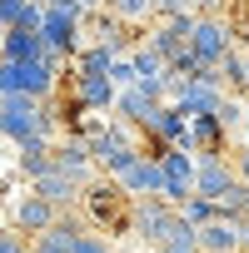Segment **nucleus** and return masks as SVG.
Listing matches in <instances>:
<instances>
[{
    "label": "nucleus",
    "mask_w": 249,
    "mask_h": 253,
    "mask_svg": "<svg viewBox=\"0 0 249 253\" xmlns=\"http://www.w3.org/2000/svg\"><path fill=\"white\" fill-rule=\"evenodd\" d=\"M70 65V55L45 50L40 60H5L0 65V89L5 94H35V99H55L60 94V70Z\"/></svg>",
    "instance_id": "1"
},
{
    "label": "nucleus",
    "mask_w": 249,
    "mask_h": 253,
    "mask_svg": "<svg viewBox=\"0 0 249 253\" xmlns=\"http://www.w3.org/2000/svg\"><path fill=\"white\" fill-rule=\"evenodd\" d=\"M60 213H65V209H55V204H50L45 194H35V189H25L20 199H5V223L20 228V233H30V238L45 233V228H55Z\"/></svg>",
    "instance_id": "2"
},
{
    "label": "nucleus",
    "mask_w": 249,
    "mask_h": 253,
    "mask_svg": "<svg viewBox=\"0 0 249 253\" xmlns=\"http://www.w3.org/2000/svg\"><path fill=\"white\" fill-rule=\"evenodd\" d=\"M189 50L199 55L204 70H219L224 55L234 50V25L219 20V15H199V25H194V35H189Z\"/></svg>",
    "instance_id": "3"
},
{
    "label": "nucleus",
    "mask_w": 249,
    "mask_h": 253,
    "mask_svg": "<svg viewBox=\"0 0 249 253\" xmlns=\"http://www.w3.org/2000/svg\"><path fill=\"white\" fill-rule=\"evenodd\" d=\"M170 99L194 119V114H219V104L229 99V89H224V80H175L170 84Z\"/></svg>",
    "instance_id": "4"
},
{
    "label": "nucleus",
    "mask_w": 249,
    "mask_h": 253,
    "mask_svg": "<svg viewBox=\"0 0 249 253\" xmlns=\"http://www.w3.org/2000/svg\"><path fill=\"white\" fill-rule=\"evenodd\" d=\"M239 184V169H234V154H219V149H209V154H199V179H194V194H204V199H224L229 189Z\"/></svg>",
    "instance_id": "5"
},
{
    "label": "nucleus",
    "mask_w": 249,
    "mask_h": 253,
    "mask_svg": "<svg viewBox=\"0 0 249 253\" xmlns=\"http://www.w3.org/2000/svg\"><path fill=\"white\" fill-rule=\"evenodd\" d=\"M175 204L170 199H135V213H130V223H135V238H145V243H165V233H170V223H175Z\"/></svg>",
    "instance_id": "6"
},
{
    "label": "nucleus",
    "mask_w": 249,
    "mask_h": 253,
    "mask_svg": "<svg viewBox=\"0 0 249 253\" xmlns=\"http://www.w3.org/2000/svg\"><path fill=\"white\" fill-rule=\"evenodd\" d=\"M55 169L60 174H70L75 184H95L105 169L95 164V154H90V144L80 139V134H65L60 144H55Z\"/></svg>",
    "instance_id": "7"
},
{
    "label": "nucleus",
    "mask_w": 249,
    "mask_h": 253,
    "mask_svg": "<svg viewBox=\"0 0 249 253\" xmlns=\"http://www.w3.org/2000/svg\"><path fill=\"white\" fill-rule=\"evenodd\" d=\"M120 184H124V194L130 199H165V184H170V174H165V159H155V154H140V164L130 169V174H120Z\"/></svg>",
    "instance_id": "8"
},
{
    "label": "nucleus",
    "mask_w": 249,
    "mask_h": 253,
    "mask_svg": "<svg viewBox=\"0 0 249 253\" xmlns=\"http://www.w3.org/2000/svg\"><path fill=\"white\" fill-rule=\"evenodd\" d=\"M145 134H150V139H165V144H189V114H185L175 99H165V104H155V114L145 119Z\"/></svg>",
    "instance_id": "9"
},
{
    "label": "nucleus",
    "mask_w": 249,
    "mask_h": 253,
    "mask_svg": "<svg viewBox=\"0 0 249 253\" xmlns=\"http://www.w3.org/2000/svg\"><path fill=\"white\" fill-rule=\"evenodd\" d=\"M199 248H204V253H244V218L219 213L214 223L199 228Z\"/></svg>",
    "instance_id": "10"
},
{
    "label": "nucleus",
    "mask_w": 249,
    "mask_h": 253,
    "mask_svg": "<svg viewBox=\"0 0 249 253\" xmlns=\"http://www.w3.org/2000/svg\"><path fill=\"white\" fill-rule=\"evenodd\" d=\"M75 94H80L90 109H105V114H115L120 84H115V75H75Z\"/></svg>",
    "instance_id": "11"
},
{
    "label": "nucleus",
    "mask_w": 249,
    "mask_h": 253,
    "mask_svg": "<svg viewBox=\"0 0 249 253\" xmlns=\"http://www.w3.org/2000/svg\"><path fill=\"white\" fill-rule=\"evenodd\" d=\"M30 189H35V194H45L55 209H75V204H85V184H75V179H70V174H60V169H50V174H45V179H35Z\"/></svg>",
    "instance_id": "12"
},
{
    "label": "nucleus",
    "mask_w": 249,
    "mask_h": 253,
    "mask_svg": "<svg viewBox=\"0 0 249 253\" xmlns=\"http://www.w3.org/2000/svg\"><path fill=\"white\" fill-rule=\"evenodd\" d=\"M0 50H5V60H40L50 45H45V35H40V30L10 25V30H5V45H0Z\"/></svg>",
    "instance_id": "13"
},
{
    "label": "nucleus",
    "mask_w": 249,
    "mask_h": 253,
    "mask_svg": "<svg viewBox=\"0 0 249 253\" xmlns=\"http://www.w3.org/2000/svg\"><path fill=\"white\" fill-rule=\"evenodd\" d=\"M155 104H165V99H150V94H145L140 84H124V89H120V99H115V114L145 129V119L155 114Z\"/></svg>",
    "instance_id": "14"
},
{
    "label": "nucleus",
    "mask_w": 249,
    "mask_h": 253,
    "mask_svg": "<svg viewBox=\"0 0 249 253\" xmlns=\"http://www.w3.org/2000/svg\"><path fill=\"white\" fill-rule=\"evenodd\" d=\"M75 238H80V223H70V218L60 213V223L45 228V233H35L30 248H35V253H75Z\"/></svg>",
    "instance_id": "15"
},
{
    "label": "nucleus",
    "mask_w": 249,
    "mask_h": 253,
    "mask_svg": "<svg viewBox=\"0 0 249 253\" xmlns=\"http://www.w3.org/2000/svg\"><path fill=\"white\" fill-rule=\"evenodd\" d=\"M110 15L135 25V30H150L160 20V0H110Z\"/></svg>",
    "instance_id": "16"
},
{
    "label": "nucleus",
    "mask_w": 249,
    "mask_h": 253,
    "mask_svg": "<svg viewBox=\"0 0 249 253\" xmlns=\"http://www.w3.org/2000/svg\"><path fill=\"white\" fill-rule=\"evenodd\" d=\"M160 248H165V253H204V248H199V228H194L185 213H175V223H170V233H165Z\"/></svg>",
    "instance_id": "17"
},
{
    "label": "nucleus",
    "mask_w": 249,
    "mask_h": 253,
    "mask_svg": "<svg viewBox=\"0 0 249 253\" xmlns=\"http://www.w3.org/2000/svg\"><path fill=\"white\" fill-rule=\"evenodd\" d=\"M219 75H224L229 94H249V50H229L224 65H219Z\"/></svg>",
    "instance_id": "18"
},
{
    "label": "nucleus",
    "mask_w": 249,
    "mask_h": 253,
    "mask_svg": "<svg viewBox=\"0 0 249 253\" xmlns=\"http://www.w3.org/2000/svg\"><path fill=\"white\" fill-rule=\"evenodd\" d=\"M180 213H185L194 228H204V223H214V218H219V204H214V199H204V194H189V199L180 204Z\"/></svg>",
    "instance_id": "19"
},
{
    "label": "nucleus",
    "mask_w": 249,
    "mask_h": 253,
    "mask_svg": "<svg viewBox=\"0 0 249 253\" xmlns=\"http://www.w3.org/2000/svg\"><path fill=\"white\" fill-rule=\"evenodd\" d=\"M219 119H224L229 134H244V129H249V104H244L239 94H229V99L219 104Z\"/></svg>",
    "instance_id": "20"
},
{
    "label": "nucleus",
    "mask_w": 249,
    "mask_h": 253,
    "mask_svg": "<svg viewBox=\"0 0 249 253\" xmlns=\"http://www.w3.org/2000/svg\"><path fill=\"white\" fill-rule=\"evenodd\" d=\"M75 253H115V243H110V238H100V233H90V228H80Z\"/></svg>",
    "instance_id": "21"
},
{
    "label": "nucleus",
    "mask_w": 249,
    "mask_h": 253,
    "mask_svg": "<svg viewBox=\"0 0 249 253\" xmlns=\"http://www.w3.org/2000/svg\"><path fill=\"white\" fill-rule=\"evenodd\" d=\"M110 75H115V84H120V89L140 80V70H135V60H130V55H124V60H115V70H110Z\"/></svg>",
    "instance_id": "22"
},
{
    "label": "nucleus",
    "mask_w": 249,
    "mask_h": 253,
    "mask_svg": "<svg viewBox=\"0 0 249 253\" xmlns=\"http://www.w3.org/2000/svg\"><path fill=\"white\" fill-rule=\"evenodd\" d=\"M25 5H30V0H0V20H5V30H10V25H20Z\"/></svg>",
    "instance_id": "23"
},
{
    "label": "nucleus",
    "mask_w": 249,
    "mask_h": 253,
    "mask_svg": "<svg viewBox=\"0 0 249 253\" xmlns=\"http://www.w3.org/2000/svg\"><path fill=\"white\" fill-rule=\"evenodd\" d=\"M0 253H35V248H25V243H20V228L5 223V233H0Z\"/></svg>",
    "instance_id": "24"
},
{
    "label": "nucleus",
    "mask_w": 249,
    "mask_h": 253,
    "mask_svg": "<svg viewBox=\"0 0 249 253\" xmlns=\"http://www.w3.org/2000/svg\"><path fill=\"white\" fill-rule=\"evenodd\" d=\"M234 169H239V179L249 184V144H244V149H234Z\"/></svg>",
    "instance_id": "25"
},
{
    "label": "nucleus",
    "mask_w": 249,
    "mask_h": 253,
    "mask_svg": "<svg viewBox=\"0 0 249 253\" xmlns=\"http://www.w3.org/2000/svg\"><path fill=\"white\" fill-rule=\"evenodd\" d=\"M194 5H199V15H214V10L224 5V0H194Z\"/></svg>",
    "instance_id": "26"
},
{
    "label": "nucleus",
    "mask_w": 249,
    "mask_h": 253,
    "mask_svg": "<svg viewBox=\"0 0 249 253\" xmlns=\"http://www.w3.org/2000/svg\"><path fill=\"white\" fill-rule=\"evenodd\" d=\"M239 35H244V45H249V10H244V25H239Z\"/></svg>",
    "instance_id": "27"
},
{
    "label": "nucleus",
    "mask_w": 249,
    "mask_h": 253,
    "mask_svg": "<svg viewBox=\"0 0 249 253\" xmlns=\"http://www.w3.org/2000/svg\"><path fill=\"white\" fill-rule=\"evenodd\" d=\"M244 253H249V218H244Z\"/></svg>",
    "instance_id": "28"
}]
</instances>
